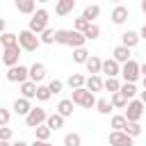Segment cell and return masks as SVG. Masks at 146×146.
<instances>
[{
    "label": "cell",
    "mask_w": 146,
    "mask_h": 146,
    "mask_svg": "<svg viewBox=\"0 0 146 146\" xmlns=\"http://www.w3.org/2000/svg\"><path fill=\"white\" fill-rule=\"evenodd\" d=\"M34 96H36V84H34V82H30V80H27V82H23V84H21V98L32 100Z\"/></svg>",
    "instance_id": "cell-25"
},
{
    "label": "cell",
    "mask_w": 146,
    "mask_h": 146,
    "mask_svg": "<svg viewBox=\"0 0 146 146\" xmlns=\"http://www.w3.org/2000/svg\"><path fill=\"white\" fill-rule=\"evenodd\" d=\"M139 71H141V75H144V78H146V59H144V62H141V64H139Z\"/></svg>",
    "instance_id": "cell-45"
},
{
    "label": "cell",
    "mask_w": 146,
    "mask_h": 146,
    "mask_svg": "<svg viewBox=\"0 0 146 146\" xmlns=\"http://www.w3.org/2000/svg\"><path fill=\"white\" fill-rule=\"evenodd\" d=\"M71 103H73V105H80V107H84V110H91V107H96V96L82 87V89H75V91H73Z\"/></svg>",
    "instance_id": "cell-2"
},
{
    "label": "cell",
    "mask_w": 146,
    "mask_h": 146,
    "mask_svg": "<svg viewBox=\"0 0 146 146\" xmlns=\"http://www.w3.org/2000/svg\"><path fill=\"white\" fill-rule=\"evenodd\" d=\"M103 89H105V91H110V96H112V94H116V91L121 89L119 78H107V80H103Z\"/></svg>",
    "instance_id": "cell-29"
},
{
    "label": "cell",
    "mask_w": 146,
    "mask_h": 146,
    "mask_svg": "<svg viewBox=\"0 0 146 146\" xmlns=\"http://www.w3.org/2000/svg\"><path fill=\"white\" fill-rule=\"evenodd\" d=\"M110 103H112V107H114V110H125L128 98H125L121 91H116V94H112V96H110Z\"/></svg>",
    "instance_id": "cell-26"
},
{
    "label": "cell",
    "mask_w": 146,
    "mask_h": 146,
    "mask_svg": "<svg viewBox=\"0 0 146 146\" xmlns=\"http://www.w3.org/2000/svg\"><path fill=\"white\" fill-rule=\"evenodd\" d=\"M9 119H11V112L7 107H0V128H7L9 125Z\"/></svg>",
    "instance_id": "cell-41"
},
{
    "label": "cell",
    "mask_w": 146,
    "mask_h": 146,
    "mask_svg": "<svg viewBox=\"0 0 146 146\" xmlns=\"http://www.w3.org/2000/svg\"><path fill=\"white\" fill-rule=\"evenodd\" d=\"M89 25H91V23H89V21H84L82 16H78V18L73 21V30H75V32H80V34H82V32H84Z\"/></svg>",
    "instance_id": "cell-39"
},
{
    "label": "cell",
    "mask_w": 146,
    "mask_h": 146,
    "mask_svg": "<svg viewBox=\"0 0 146 146\" xmlns=\"http://www.w3.org/2000/svg\"><path fill=\"white\" fill-rule=\"evenodd\" d=\"M98 16H100V5H87V7L82 9V18L89 21V23H94Z\"/></svg>",
    "instance_id": "cell-22"
},
{
    "label": "cell",
    "mask_w": 146,
    "mask_h": 146,
    "mask_svg": "<svg viewBox=\"0 0 146 146\" xmlns=\"http://www.w3.org/2000/svg\"><path fill=\"white\" fill-rule=\"evenodd\" d=\"M123 132H125L128 137H132V139H135V137H139V135L144 132V128H141V123H128Z\"/></svg>",
    "instance_id": "cell-38"
},
{
    "label": "cell",
    "mask_w": 146,
    "mask_h": 146,
    "mask_svg": "<svg viewBox=\"0 0 146 146\" xmlns=\"http://www.w3.org/2000/svg\"><path fill=\"white\" fill-rule=\"evenodd\" d=\"M16 9H18L21 14L32 16V14L36 11V2H34V0H16Z\"/></svg>",
    "instance_id": "cell-21"
},
{
    "label": "cell",
    "mask_w": 146,
    "mask_h": 146,
    "mask_svg": "<svg viewBox=\"0 0 146 146\" xmlns=\"http://www.w3.org/2000/svg\"><path fill=\"white\" fill-rule=\"evenodd\" d=\"M64 146H82V137L78 132H66L64 135Z\"/></svg>",
    "instance_id": "cell-36"
},
{
    "label": "cell",
    "mask_w": 146,
    "mask_h": 146,
    "mask_svg": "<svg viewBox=\"0 0 146 146\" xmlns=\"http://www.w3.org/2000/svg\"><path fill=\"white\" fill-rule=\"evenodd\" d=\"M11 146H30V144H27V141H23V139H18V141H16V144H11Z\"/></svg>",
    "instance_id": "cell-47"
},
{
    "label": "cell",
    "mask_w": 146,
    "mask_h": 146,
    "mask_svg": "<svg viewBox=\"0 0 146 146\" xmlns=\"http://www.w3.org/2000/svg\"><path fill=\"white\" fill-rule=\"evenodd\" d=\"M139 100H141V105L146 107V91H141V98H139Z\"/></svg>",
    "instance_id": "cell-48"
},
{
    "label": "cell",
    "mask_w": 146,
    "mask_h": 146,
    "mask_svg": "<svg viewBox=\"0 0 146 146\" xmlns=\"http://www.w3.org/2000/svg\"><path fill=\"white\" fill-rule=\"evenodd\" d=\"M82 36H84L87 41H96V39L100 36V27H98L96 23H91V25H89V27H87V30L82 32Z\"/></svg>",
    "instance_id": "cell-31"
},
{
    "label": "cell",
    "mask_w": 146,
    "mask_h": 146,
    "mask_svg": "<svg viewBox=\"0 0 146 146\" xmlns=\"http://www.w3.org/2000/svg\"><path fill=\"white\" fill-rule=\"evenodd\" d=\"M39 41H41V43H46V46L55 43V30H52V27H46V30L39 34Z\"/></svg>",
    "instance_id": "cell-37"
},
{
    "label": "cell",
    "mask_w": 146,
    "mask_h": 146,
    "mask_svg": "<svg viewBox=\"0 0 146 146\" xmlns=\"http://www.w3.org/2000/svg\"><path fill=\"white\" fill-rule=\"evenodd\" d=\"M84 68H87V73H91V75H100V68H103V59H100L98 55H89V59H87Z\"/></svg>",
    "instance_id": "cell-16"
},
{
    "label": "cell",
    "mask_w": 146,
    "mask_h": 146,
    "mask_svg": "<svg viewBox=\"0 0 146 146\" xmlns=\"http://www.w3.org/2000/svg\"><path fill=\"white\" fill-rule=\"evenodd\" d=\"M21 52H23V50H21V46H9V48H5V50H2L0 62H2L7 68L18 66V64H21V62H18V59H21Z\"/></svg>",
    "instance_id": "cell-7"
},
{
    "label": "cell",
    "mask_w": 146,
    "mask_h": 146,
    "mask_svg": "<svg viewBox=\"0 0 146 146\" xmlns=\"http://www.w3.org/2000/svg\"><path fill=\"white\" fill-rule=\"evenodd\" d=\"M125 125H128V121H125V116H123V114H114V116H112V130L123 132V130H125Z\"/></svg>",
    "instance_id": "cell-34"
},
{
    "label": "cell",
    "mask_w": 146,
    "mask_h": 146,
    "mask_svg": "<svg viewBox=\"0 0 146 146\" xmlns=\"http://www.w3.org/2000/svg\"><path fill=\"white\" fill-rule=\"evenodd\" d=\"M139 41H141V39H139V32H135V30H125V32L121 34V46H125L128 50H132Z\"/></svg>",
    "instance_id": "cell-12"
},
{
    "label": "cell",
    "mask_w": 146,
    "mask_h": 146,
    "mask_svg": "<svg viewBox=\"0 0 146 146\" xmlns=\"http://www.w3.org/2000/svg\"><path fill=\"white\" fill-rule=\"evenodd\" d=\"M141 84H144V91H146V78H141Z\"/></svg>",
    "instance_id": "cell-51"
},
{
    "label": "cell",
    "mask_w": 146,
    "mask_h": 146,
    "mask_svg": "<svg viewBox=\"0 0 146 146\" xmlns=\"http://www.w3.org/2000/svg\"><path fill=\"white\" fill-rule=\"evenodd\" d=\"M11 110H14V114H18V116H27L30 114V110H32V103L27 100V98H16L14 100V105H11Z\"/></svg>",
    "instance_id": "cell-13"
},
{
    "label": "cell",
    "mask_w": 146,
    "mask_h": 146,
    "mask_svg": "<svg viewBox=\"0 0 146 146\" xmlns=\"http://www.w3.org/2000/svg\"><path fill=\"white\" fill-rule=\"evenodd\" d=\"M84 80H87V78H84L82 73H71V75H68V80H66L64 84H68V87L75 91V89H82V87H84Z\"/></svg>",
    "instance_id": "cell-23"
},
{
    "label": "cell",
    "mask_w": 146,
    "mask_h": 146,
    "mask_svg": "<svg viewBox=\"0 0 146 146\" xmlns=\"http://www.w3.org/2000/svg\"><path fill=\"white\" fill-rule=\"evenodd\" d=\"M30 146H52V144H50V141H39V139H34Z\"/></svg>",
    "instance_id": "cell-43"
},
{
    "label": "cell",
    "mask_w": 146,
    "mask_h": 146,
    "mask_svg": "<svg viewBox=\"0 0 146 146\" xmlns=\"http://www.w3.org/2000/svg\"><path fill=\"white\" fill-rule=\"evenodd\" d=\"M144 14H146V11H144Z\"/></svg>",
    "instance_id": "cell-52"
},
{
    "label": "cell",
    "mask_w": 146,
    "mask_h": 146,
    "mask_svg": "<svg viewBox=\"0 0 146 146\" xmlns=\"http://www.w3.org/2000/svg\"><path fill=\"white\" fill-rule=\"evenodd\" d=\"M144 105H141V100L139 98H132V100H128V105H125V121L128 123H139L141 121V116H144Z\"/></svg>",
    "instance_id": "cell-3"
},
{
    "label": "cell",
    "mask_w": 146,
    "mask_h": 146,
    "mask_svg": "<svg viewBox=\"0 0 146 146\" xmlns=\"http://www.w3.org/2000/svg\"><path fill=\"white\" fill-rule=\"evenodd\" d=\"M48 89H50V94H52V96H55V94H62V91H64V82L55 78V80H50V82H48Z\"/></svg>",
    "instance_id": "cell-40"
},
{
    "label": "cell",
    "mask_w": 146,
    "mask_h": 146,
    "mask_svg": "<svg viewBox=\"0 0 146 146\" xmlns=\"http://www.w3.org/2000/svg\"><path fill=\"white\" fill-rule=\"evenodd\" d=\"M0 46H2V48L18 46V34H14V32H5V34H0Z\"/></svg>",
    "instance_id": "cell-28"
},
{
    "label": "cell",
    "mask_w": 146,
    "mask_h": 146,
    "mask_svg": "<svg viewBox=\"0 0 146 146\" xmlns=\"http://www.w3.org/2000/svg\"><path fill=\"white\" fill-rule=\"evenodd\" d=\"M73 9H75V0H59L55 5V14L57 16H68Z\"/></svg>",
    "instance_id": "cell-19"
},
{
    "label": "cell",
    "mask_w": 146,
    "mask_h": 146,
    "mask_svg": "<svg viewBox=\"0 0 146 146\" xmlns=\"http://www.w3.org/2000/svg\"><path fill=\"white\" fill-rule=\"evenodd\" d=\"M121 75H123V82H130V84H135V82L139 80V75H141V71H139V62L130 59V62L121 64Z\"/></svg>",
    "instance_id": "cell-5"
},
{
    "label": "cell",
    "mask_w": 146,
    "mask_h": 146,
    "mask_svg": "<svg viewBox=\"0 0 146 146\" xmlns=\"http://www.w3.org/2000/svg\"><path fill=\"white\" fill-rule=\"evenodd\" d=\"M100 73H105L107 78H119V75H121V64H116L112 57H110V59H103Z\"/></svg>",
    "instance_id": "cell-11"
},
{
    "label": "cell",
    "mask_w": 146,
    "mask_h": 146,
    "mask_svg": "<svg viewBox=\"0 0 146 146\" xmlns=\"http://www.w3.org/2000/svg\"><path fill=\"white\" fill-rule=\"evenodd\" d=\"M87 59H89V50L87 48H75L73 50V62L75 64H87Z\"/></svg>",
    "instance_id": "cell-35"
},
{
    "label": "cell",
    "mask_w": 146,
    "mask_h": 146,
    "mask_svg": "<svg viewBox=\"0 0 146 146\" xmlns=\"http://www.w3.org/2000/svg\"><path fill=\"white\" fill-rule=\"evenodd\" d=\"M50 128L43 123V125H39V128H34V139H39V141H50Z\"/></svg>",
    "instance_id": "cell-30"
},
{
    "label": "cell",
    "mask_w": 146,
    "mask_h": 146,
    "mask_svg": "<svg viewBox=\"0 0 146 146\" xmlns=\"http://www.w3.org/2000/svg\"><path fill=\"white\" fill-rule=\"evenodd\" d=\"M141 11H146V0H141Z\"/></svg>",
    "instance_id": "cell-49"
},
{
    "label": "cell",
    "mask_w": 146,
    "mask_h": 146,
    "mask_svg": "<svg viewBox=\"0 0 146 146\" xmlns=\"http://www.w3.org/2000/svg\"><path fill=\"white\" fill-rule=\"evenodd\" d=\"M110 144H112V146H132V137H128L125 132L112 130V132H110Z\"/></svg>",
    "instance_id": "cell-14"
},
{
    "label": "cell",
    "mask_w": 146,
    "mask_h": 146,
    "mask_svg": "<svg viewBox=\"0 0 146 146\" xmlns=\"http://www.w3.org/2000/svg\"><path fill=\"white\" fill-rule=\"evenodd\" d=\"M139 39H144V41H146V23H144V27L139 30Z\"/></svg>",
    "instance_id": "cell-46"
},
{
    "label": "cell",
    "mask_w": 146,
    "mask_h": 146,
    "mask_svg": "<svg viewBox=\"0 0 146 146\" xmlns=\"http://www.w3.org/2000/svg\"><path fill=\"white\" fill-rule=\"evenodd\" d=\"M112 59H114L116 64H125V62H130L132 57H130V50H128L125 46H121V43H119V46L112 50Z\"/></svg>",
    "instance_id": "cell-15"
},
{
    "label": "cell",
    "mask_w": 146,
    "mask_h": 146,
    "mask_svg": "<svg viewBox=\"0 0 146 146\" xmlns=\"http://www.w3.org/2000/svg\"><path fill=\"white\" fill-rule=\"evenodd\" d=\"M84 43H87V39H84L80 32L68 30V41H66V46H71V48L75 50V48H84Z\"/></svg>",
    "instance_id": "cell-20"
},
{
    "label": "cell",
    "mask_w": 146,
    "mask_h": 146,
    "mask_svg": "<svg viewBox=\"0 0 146 146\" xmlns=\"http://www.w3.org/2000/svg\"><path fill=\"white\" fill-rule=\"evenodd\" d=\"M73 103H71V98H62L59 103H57V114L62 116V119H68V116H73Z\"/></svg>",
    "instance_id": "cell-18"
},
{
    "label": "cell",
    "mask_w": 146,
    "mask_h": 146,
    "mask_svg": "<svg viewBox=\"0 0 146 146\" xmlns=\"http://www.w3.org/2000/svg\"><path fill=\"white\" fill-rule=\"evenodd\" d=\"M18 46H21V50H25V52H34V50L41 46V41H39V36L32 34L30 30H21V32H18Z\"/></svg>",
    "instance_id": "cell-4"
},
{
    "label": "cell",
    "mask_w": 146,
    "mask_h": 146,
    "mask_svg": "<svg viewBox=\"0 0 146 146\" xmlns=\"http://www.w3.org/2000/svg\"><path fill=\"white\" fill-rule=\"evenodd\" d=\"M48 21H50V14H48V9H43V7H41V9H36V11L30 16L27 30H30L32 34H36V36H39L46 27H50V25H48Z\"/></svg>",
    "instance_id": "cell-1"
},
{
    "label": "cell",
    "mask_w": 146,
    "mask_h": 146,
    "mask_svg": "<svg viewBox=\"0 0 146 146\" xmlns=\"http://www.w3.org/2000/svg\"><path fill=\"white\" fill-rule=\"evenodd\" d=\"M46 119H48V112H46L43 107H32V110H30V114L25 116V125L34 130V128L43 125V123H46Z\"/></svg>",
    "instance_id": "cell-6"
},
{
    "label": "cell",
    "mask_w": 146,
    "mask_h": 146,
    "mask_svg": "<svg viewBox=\"0 0 146 146\" xmlns=\"http://www.w3.org/2000/svg\"><path fill=\"white\" fill-rule=\"evenodd\" d=\"M64 121H66V119H62V116L55 112V114H48V119H46V125L50 128V132H55V130L64 128Z\"/></svg>",
    "instance_id": "cell-24"
},
{
    "label": "cell",
    "mask_w": 146,
    "mask_h": 146,
    "mask_svg": "<svg viewBox=\"0 0 146 146\" xmlns=\"http://www.w3.org/2000/svg\"><path fill=\"white\" fill-rule=\"evenodd\" d=\"M5 32H7V21L0 18V34H5Z\"/></svg>",
    "instance_id": "cell-44"
},
{
    "label": "cell",
    "mask_w": 146,
    "mask_h": 146,
    "mask_svg": "<svg viewBox=\"0 0 146 146\" xmlns=\"http://www.w3.org/2000/svg\"><path fill=\"white\" fill-rule=\"evenodd\" d=\"M14 137V130L11 128H0V141H9Z\"/></svg>",
    "instance_id": "cell-42"
},
{
    "label": "cell",
    "mask_w": 146,
    "mask_h": 146,
    "mask_svg": "<svg viewBox=\"0 0 146 146\" xmlns=\"http://www.w3.org/2000/svg\"><path fill=\"white\" fill-rule=\"evenodd\" d=\"M0 146H11V144L9 141H0Z\"/></svg>",
    "instance_id": "cell-50"
},
{
    "label": "cell",
    "mask_w": 146,
    "mask_h": 146,
    "mask_svg": "<svg viewBox=\"0 0 146 146\" xmlns=\"http://www.w3.org/2000/svg\"><path fill=\"white\" fill-rule=\"evenodd\" d=\"M110 18H112L114 25H123V23L130 18V9H128L125 5H116V7L112 9V16H110Z\"/></svg>",
    "instance_id": "cell-10"
},
{
    "label": "cell",
    "mask_w": 146,
    "mask_h": 146,
    "mask_svg": "<svg viewBox=\"0 0 146 146\" xmlns=\"http://www.w3.org/2000/svg\"><path fill=\"white\" fill-rule=\"evenodd\" d=\"M34 98H36V100H41V103L50 100V98H52V94H50L48 84H36V96H34Z\"/></svg>",
    "instance_id": "cell-33"
},
{
    "label": "cell",
    "mask_w": 146,
    "mask_h": 146,
    "mask_svg": "<svg viewBox=\"0 0 146 146\" xmlns=\"http://www.w3.org/2000/svg\"><path fill=\"white\" fill-rule=\"evenodd\" d=\"M5 78H7L9 82H18V84H23V82H27V80H30V78H27V66H23V64L11 66V68H7Z\"/></svg>",
    "instance_id": "cell-9"
},
{
    "label": "cell",
    "mask_w": 146,
    "mask_h": 146,
    "mask_svg": "<svg viewBox=\"0 0 146 146\" xmlns=\"http://www.w3.org/2000/svg\"><path fill=\"white\" fill-rule=\"evenodd\" d=\"M114 107H112V103H110V98H96V112L98 114H103V116H107L110 112H112Z\"/></svg>",
    "instance_id": "cell-27"
},
{
    "label": "cell",
    "mask_w": 146,
    "mask_h": 146,
    "mask_svg": "<svg viewBox=\"0 0 146 146\" xmlns=\"http://www.w3.org/2000/svg\"><path fill=\"white\" fill-rule=\"evenodd\" d=\"M84 89L96 96L98 91H103V78H100V75H89V78L84 80Z\"/></svg>",
    "instance_id": "cell-17"
},
{
    "label": "cell",
    "mask_w": 146,
    "mask_h": 146,
    "mask_svg": "<svg viewBox=\"0 0 146 146\" xmlns=\"http://www.w3.org/2000/svg\"><path fill=\"white\" fill-rule=\"evenodd\" d=\"M46 73H48V68H46V64H41V62H34L32 66H27V78H30V82H34V84H41V82L46 80Z\"/></svg>",
    "instance_id": "cell-8"
},
{
    "label": "cell",
    "mask_w": 146,
    "mask_h": 146,
    "mask_svg": "<svg viewBox=\"0 0 146 146\" xmlns=\"http://www.w3.org/2000/svg\"><path fill=\"white\" fill-rule=\"evenodd\" d=\"M119 91H121V94H123V96H125L128 100H132V98H135V96L139 94V91H137V84H130V82H123Z\"/></svg>",
    "instance_id": "cell-32"
}]
</instances>
